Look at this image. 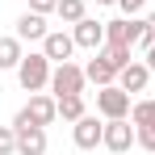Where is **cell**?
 Instances as JSON below:
<instances>
[{"label": "cell", "instance_id": "obj_1", "mask_svg": "<svg viewBox=\"0 0 155 155\" xmlns=\"http://www.w3.org/2000/svg\"><path fill=\"white\" fill-rule=\"evenodd\" d=\"M13 130H17V155H46V126H38L25 109L13 117Z\"/></svg>", "mask_w": 155, "mask_h": 155}, {"label": "cell", "instance_id": "obj_2", "mask_svg": "<svg viewBox=\"0 0 155 155\" xmlns=\"http://www.w3.org/2000/svg\"><path fill=\"white\" fill-rule=\"evenodd\" d=\"M17 80H21L25 92H42V88L51 84V59H46V54H25V59L17 63Z\"/></svg>", "mask_w": 155, "mask_h": 155}, {"label": "cell", "instance_id": "obj_3", "mask_svg": "<svg viewBox=\"0 0 155 155\" xmlns=\"http://www.w3.org/2000/svg\"><path fill=\"white\" fill-rule=\"evenodd\" d=\"M84 80L88 76L67 59V63H59V67L51 71V92L54 97H84Z\"/></svg>", "mask_w": 155, "mask_h": 155}, {"label": "cell", "instance_id": "obj_4", "mask_svg": "<svg viewBox=\"0 0 155 155\" xmlns=\"http://www.w3.org/2000/svg\"><path fill=\"white\" fill-rule=\"evenodd\" d=\"M97 113H101L105 122L126 117V113H130V92L122 88V84H105L101 92H97Z\"/></svg>", "mask_w": 155, "mask_h": 155}, {"label": "cell", "instance_id": "obj_5", "mask_svg": "<svg viewBox=\"0 0 155 155\" xmlns=\"http://www.w3.org/2000/svg\"><path fill=\"white\" fill-rule=\"evenodd\" d=\"M101 143H105L113 155H126L130 147L138 143V130L130 126L126 117H113V122H105V138H101Z\"/></svg>", "mask_w": 155, "mask_h": 155}, {"label": "cell", "instance_id": "obj_6", "mask_svg": "<svg viewBox=\"0 0 155 155\" xmlns=\"http://www.w3.org/2000/svg\"><path fill=\"white\" fill-rule=\"evenodd\" d=\"M147 21H134V17H117V21H105V42L113 46H134L138 34H143Z\"/></svg>", "mask_w": 155, "mask_h": 155}, {"label": "cell", "instance_id": "obj_7", "mask_svg": "<svg viewBox=\"0 0 155 155\" xmlns=\"http://www.w3.org/2000/svg\"><path fill=\"white\" fill-rule=\"evenodd\" d=\"M71 138H76V147H80V151H92V147L105 138V126L92 117V113H84L76 126H71Z\"/></svg>", "mask_w": 155, "mask_h": 155}, {"label": "cell", "instance_id": "obj_8", "mask_svg": "<svg viewBox=\"0 0 155 155\" xmlns=\"http://www.w3.org/2000/svg\"><path fill=\"white\" fill-rule=\"evenodd\" d=\"M76 46H84V51H101L105 46V25L101 21H92V17H84V21H76Z\"/></svg>", "mask_w": 155, "mask_h": 155}, {"label": "cell", "instance_id": "obj_9", "mask_svg": "<svg viewBox=\"0 0 155 155\" xmlns=\"http://www.w3.org/2000/svg\"><path fill=\"white\" fill-rule=\"evenodd\" d=\"M46 34H51V29H46V13H34V8L21 13V21H17V38H21V42H42Z\"/></svg>", "mask_w": 155, "mask_h": 155}, {"label": "cell", "instance_id": "obj_10", "mask_svg": "<svg viewBox=\"0 0 155 155\" xmlns=\"http://www.w3.org/2000/svg\"><path fill=\"white\" fill-rule=\"evenodd\" d=\"M71 51H76V38H71V34H46V38H42V54H46L51 63H67Z\"/></svg>", "mask_w": 155, "mask_h": 155}, {"label": "cell", "instance_id": "obj_11", "mask_svg": "<svg viewBox=\"0 0 155 155\" xmlns=\"http://www.w3.org/2000/svg\"><path fill=\"white\" fill-rule=\"evenodd\" d=\"M25 113L38 122V126H51L54 117H59V101H54V97H42V92H34L29 105H25Z\"/></svg>", "mask_w": 155, "mask_h": 155}, {"label": "cell", "instance_id": "obj_12", "mask_svg": "<svg viewBox=\"0 0 155 155\" xmlns=\"http://www.w3.org/2000/svg\"><path fill=\"white\" fill-rule=\"evenodd\" d=\"M147 80H151V67H147V63H126V67L117 71V84H122L126 92H143Z\"/></svg>", "mask_w": 155, "mask_h": 155}, {"label": "cell", "instance_id": "obj_13", "mask_svg": "<svg viewBox=\"0 0 155 155\" xmlns=\"http://www.w3.org/2000/svg\"><path fill=\"white\" fill-rule=\"evenodd\" d=\"M84 76L92 80V84H101V88H105V84H113V80H117V67H113V63H109V59L97 51V59L84 67Z\"/></svg>", "mask_w": 155, "mask_h": 155}, {"label": "cell", "instance_id": "obj_14", "mask_svg": "<svg viewBox=\"0 0 155 155\" xmlns=\"http://www.w3.org/2000/svg\"><path fill=\"white\" fill-rule=\"evenodd\" d=\"M21 59V38H0V71H17Z\"/></svg>", "mask_w": 155, "mask_h": 155}, {"label": "cell", "instance_id": "obj_15", "mask_svg": "<svg viewBox=\"0 0 155 155\" xmlns=\"http://www.w3.org/2000/svg\"><path fill=\"white\" fill-rule=\"evenodd\" d=\"M54 101H59V117H67V122L84 117V97H54Z\"/></svg>", "mask_w": 155, "mask_h": 155}, {"label": "cell", "instance_id": "obj_16", "mask_svg": "<svg viewBox=\"0 0 155 155\" xmlns=\"http://www.w3.org/2000/svg\"><path fill=\"white\" fill-rule=\"evenodd\" d=\"M67 25H76V21H84L88 13H84V0H59V8H54Z\"/></svg>", "mask_w": 155, "mask_h": 155}, {"label": "cell", "instance_id": "obj_17", "mask_svg": "<svg viewBox=\"0 0 155 155\" xmlns=\"http://www.w3.org/2000/svg\"><path fill=\"white\" fill-rule=\"evenodd\" d=\"M130 122H134V126H155V101L130 105Z\"/></svg>", "mask_w": 155, "mask_h": 155}, {"label": "cell", "instance_id": "obj_18", "mask_svg": "<svg viewBox=\"0 0 155 155\" xmlns=\"http://www.w3.org/2000/svg\"><path fill=\"white\" fill-rule=\"evenodd\" d=\"M101 54L113 63V67H117V71H122L126 63H134V59H130V46H113V42H105V46H101Z\"/></svg>", "mask_w": 155, "mask_h": 155}, {"label": "cell", "instance_id": "obj_19", "mask_svg": "<svg viewBox=\"0 0 155 155\" xmlns=\"http://www.w3.org/2000/svg\"><path fill=\"white\" fill-rule=\"evenodd\" d=\"M13 151H17V130L0 126V155H13Z\"/></svg>", "mask_w": 155, "mask_h": 155}, {"label": "cell", "instance_id": "obj_20", "mask_svg": "<svg viewBox=\"0 0 155 155\" xmlns=\"http://www.w3.org/2000/svg\"><path fill=\"white\" fill-rule=\"evenodd\" d=\"M134 130H138V147L155 151V126H134Z\"/></svg>", "mask_w": 155, "mask_h": 155}, {"label": "cell", "instance_id": "obj_21", "mask_svg": "<svg viewBox=\"0 0 155 155\" xmlns=\"http://www.w3.org/2000/svg\"><path fill=\"white\" fill-rule=\"evenodd\" d=\"M29 8H34V13H54L59 0H29Z\"/></svg>", "mask_w": 155, "mask_h": 155}, {"label": "cell", "instance_id": "obj_22", "mask_svg": "<svg viewBox=\"0 0 155 155\" xmlns=\"http://www.w3.org/2000/svg\"><path fill=\"white\" fill-rule=\"evenodd\" d=\"M117 4H122V8H126V17H134V13H138V8H143V4H147V0H117Z\"/></svg>", "mask_w": 155, "mask_h": 155}, {"label": "cell", "instance_id": "obj_23", "mask_svg": "<svg viewBox=\"0 0 155 155\" xmlns=\"http://www.w3.org/2000/svg\"><path fill=\"white\" fill-rule=\"evenodd\" d=\"M147 67H151V71H155V42H151V46H147Z\"/></svg>", "mask_w": 155, "mask_h": 155}, {"label": "cell", "instance_id": "obj_24", "mask_svg": "<svg viewBox=\"0 0 155 155\" xmlns=\"http://www.w3.org/2000/svg\"><path fill=\"white\" fill-rule=\"evenodd\" d=\"M147 29H151V34H155V13H151V17H147Z\"/></svg>", "mask_w": 155, "mask_h": 155}, {"label": "cell", "instance_id": "obj_25", "mask_svg": "<svg viewBox=\"0 0 155 155\" xmlns=\"http://www.w3.org/2000/svg\"><path fill=\"white\" fill-rule=\"evenodd\" d=\"M97 4H113V0H97Z\"/></svg>", "mask_w": 155, "mask_h": 155}]
</instances>
